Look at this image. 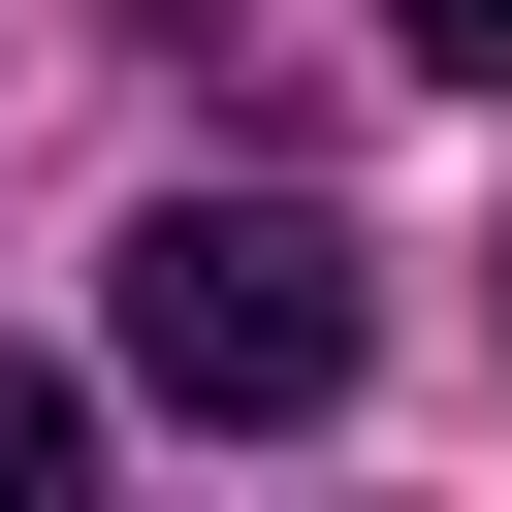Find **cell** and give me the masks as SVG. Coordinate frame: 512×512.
Returning a JSON list of instances; mask_svg holds the SVG:
<instances>
[{
  "label": "cell",
  "instance_id": "obj_3",
  "mask_svg": "<svg viewBox=\"0 0 512 512\" xmlns=\"http://www.w3.org/2000/svg\"><path fill=\"white\" fill-rule=\"evenodd\" d=\"M384 32H416V64H448V96H512V0H384Z\"/></svg>",
  "mask_w": 512,
  "mask_h": 512
},
{
  "label": "cell",
  "instance_id": "obj_1",
  "mask_svg": "<svg viewBox=\"0 0 512 512\" xmlns=\"http://www.w3.org/2000/svg\"><path fill=\"white\" fill-rule=\"evenodd\" d=\"M352 320H384V288H352L320 192H160V224H128V384L224 416V448H256V416H352Z\"/></svg>",
  "mask_w": 512,
  "mask_h": 512
},
{
  "label": "cell",
  "instance_id": "obj_2",
  "mask_svg": "<svg viewBox=\"0 0 512 512\" xmlns=\"http://www.w3.org/2000/svg\"><path fill=\"white\" fill-rule=\"evenodd\" d=\"M64 448H96V384H64V352H0V512H32Z\"/></svg>",
  "mask_w": 512,
  "mask_h": 512
}]
</instances>
